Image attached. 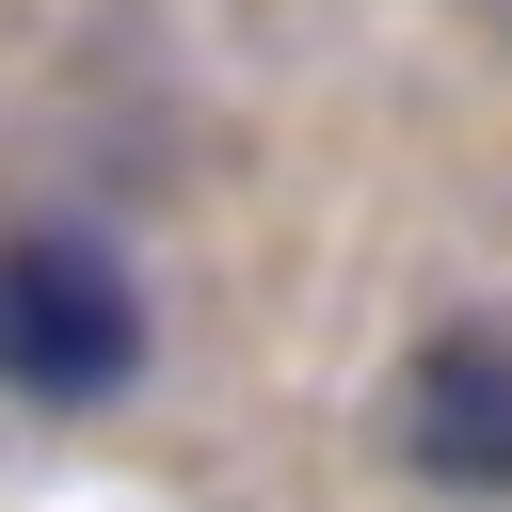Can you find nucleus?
<instances>
[{"label":"nucleus","instance_id":"1","mask_svg":"<svg viewBox=\"0 0 512 512\" xmlns=\"http://www.w3.org/2000/svg\"><path fill=\"white\" fill-rule=\"evenodd\" d=\"M0 384L48 400V416H96L144 384V288L112 240L80 224H16L0 240Z\"/></svg>","mask_w":512,"mask_h":512},{"label":"nucleus","instance_id":"2","mask_svg":"<svg viewBox=\"0 0 512 512\" xmlns=\"http://www.w3.org/2000/svg\"><path fill=\"white\" fill-rule=\"evenodd\" d=\"M400 464L432 496L512 512V320H448L400 352Z\"/></svg>","mask_w":512,"mask_h":512}]
</instances>
